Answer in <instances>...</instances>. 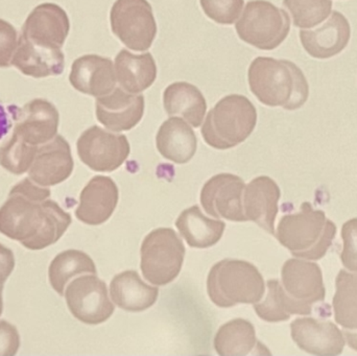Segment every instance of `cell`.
Segmentation results:
<instances>
[{"label":"cell","instance_id":"cell-12","mask_svg":"<svg viewBox=\"0 0 357 356\" xmlns=\"http://www.w3.org/2000/svg\"><path fill=\"white\" fill-rule=\"evenodd\" d=\"M245 188V182L238 176L232 173L214 176L202 188V206L208 215L215 219L247 222L243 210Z\"/></svg>","mask_w":357,"mask_h":356},{"label":"cell","instance_id":"cell-39","mask_svg":"<svg viewBox=\"0 0 357 356\" xmlns=\"http://www.w3.org/2000/svg\"><path fill=\"white\" fill-rule=\"evenodd\" d=\"M15 269L14 253L0 244V288L3 286Z\"/></svg>","mask_w":357,"mask_h":356},{"label":"cell","instance_id":"cell-29","mask_svg":"<svg viewBox=\"0 0 357 356\" xmlns=\"http://www.w3.org/2000/svg\"><path fill=\"white\" fill-rule=\"evenodd\" d=\"M259 344L255 328L245 319L231 320L224 324L214 338V348L220 356L250 355Z\"/></svg>","mask_w":357,"mask_h":356},{"label":"cell","instance_id":"cell-5","mask_svg":"<svg viewBox=\"0 0 357 356\" xmlns=\"http://www.w3.org/2000/svg\"><path fill=\"white\" fill-rule=\"evenodd\" d=\"M257 111L251 100L241 94L225 96L209 111L202 127L208 146L228 150L243 144L255 129Z\"/></svg>","mask_w":357,"mask_h":356},{"label":"cell","instance_id":"cell-4","mask_svg":"<svg viewBox=\"0 0 357 356\" xmlns=\"http://www.w3.org/2000/svg\"><path fill=\"white\" fill-rule=\"evenodd\" d=\"M207 292L216 307L229 309L239 303L259 302L266 292V286L261 274L251 263L224 259L210 270Z\"/></svg>","mask_w":357,"mask_h":356},{"label":"cell","instance_id":"cell-17","mask_svg":"<svg viewBox=\"0 0 357 356\" xmlns=\"http://www.w3.org/2000/svg\"><path fill=\"white\" fill-rule=\"evenodd\" d=\"M119 199L116 183L110 177L96 176L82 190L75 217L86 225H102L112 217Z\"/></svg>","mask_w":357,"mask_h":356},{"label":"cell","instance_id":"cell-38","mask_svg":"<svg viewBox=\"0 0 357 356\" xmlns=\"http://www.w3.org/2000/svg\"><path fill=\"white\" fill-rule=\"evenodd\" d=\"M10 194H21V196H26L36 202H43L50 198L52 192L47 187H43V186L35 183L31 178H25L12 188Z\"/></svg>","mask_w":357,"mask_h":356},{"label":"cell","instance_id":"cell-2","mask_svg":"<svg viewBox=\"0 0 357 356\" xmlns=\"http://www.w3.org/2000/svg\"><path fill=\"white\" fill-rule=\"evenodd\" d=\"M250 89L260 102L294 111L310 96V86L301 69L287 60L258 56L249 67Z\"/></svg>","mask_w":357,"mask_h":356},{"label":"cell","instance_id":"cell-3","mask_svg":"<svg viewBox=\"0 0 357 356\" xmlns=\"http://www.w3.org/2000/svg\"><path fill=\"white\" fill-rule=\"evenodd\" d=\"M337 234V226L326 219L324 211L314 210L302 203L299 212L281 217L277 227L278 242L294 256L319 261L325 256Z\"/></svg>","mask_w":357,"mask_h":356},{"label":"cell","instance_id":"cell-42","mask_svg":"<svg viewBox=\"0 0 357 356\" xmlns=\"http://www.w3.org/2000/svg\"><path fill=\"white\" fill-rule=\"evenodd\" d=\"M3 311V300H2V288H0V316Z\"/></svg>","mask_w":357,"mask_h":356},{"label":"cell","instance_id":"cell-33","mask_svg":"<svg viewBox=\"0 0 357 356\" xmlns=\"http://www.w3.org/2000/svg\"><path fill=\"white\" fill-rule=\"evenodd\" d=\"M38 148L13 134L10 139L0 148V165L13 175H22L31 169Z\"/></svg>","mask_w":357,"mask_h":356},{"label":"cell","instance_id":"cell-1","mask_svg":"<svg viewBox=\"0 0 357 356\" xmlns=\"http://www.w3.org/2000/svg\"><path fill=\"white\" fill-rule=\"evenodd\" d=\"M70 224V215L52 200L36 202L10 194L0 208V233L29 250H42L56 244Z\"/></svg>","mask_w":357,"mask_h":356},{"label":"cell","instance_id":"cell-14","mask_svg":"<svg viewBox=\"0 0 357 356\" xmlns=\"http://www.w3.org/2000/svg\"><path fill=\"white\" fill-rule=\"evenodd\" d=\"M96 117L107 129L114 132L130 131L138 125L144 114V96L131 94L121 87L96 100Z\"/></svg>","mask_w":357,"mask_h":356},{"label":"cell","instance_id":"cell-37","mask_svg":"<svg viewBox=\"0 0 357 356\" xmlns=\"http://www.w3.org/2000/svg\"><path fill=\"white\" fill-rule=\"evenodd\" d=\"M20 336L18 330L6 320L0 321V356H13L18 353Z\"/></svg>","mask_w":357,"mask_h":356},{"label":"cell","instance_id":"cell-15","mask_svg":"<svg viewBox=\"0 0 357 356\" xmlns=\"http://www.w3.org/2000/svg\"><path fill=\"white\" fill-rule=\"evenodd\" d=\"M75 167L71 148L63 136L56 135L38 148L29 177L43 187L58 185L70 177Z\"/></svg>","mask_w":357,"mask_h":356},{"label":"cell","instance_id":"cell-30","mask_svg":"<svg viewBox=\"0 0 357 356\" xmlns=\"http://www.w3.org/2000/svg\"><path fill=\"white\" fill-rule=\"evenodd\" d=\"M96 274L91 257L79 250H67L54 257L48 269V279L54 292L64 296L65 288L75 276Z\"/></svg>","mask_w":357,"mask_h":356},{"label":"cell","instance_id":"cell-31","mask_svg":"<svg viewBox=\"0 0 357 356\" xmlns=\"http://www.w3.org/2000/svg\"><path fill=\"white\" fill-rule=\"evenodd\" d=\"M335 288L333 300L335 322L345 330H357V272L341 270Z\"/></svg>","mask_w":357,"mask_h":356},{"label":"cell","instance_id":"cell-21","mask_svg":"<svg viewBox=\"0 0 357 356\" xmlns=\"http://www.w3.org/2000/svg\"><path fill=\"white\" fill-rule=\"evenodd\" d=\"M281 278L287 294L300 302L312 305L326 296L322 271L317 263L289 259L281 270Z\"/></svg>","mask_w":357,"mask_h":356},{"label":"cell","instance_id":"cell-10","mask_svg":"<svg viewBox=\"0 0 357 356\" xmlns=\"http://www.w3.org/2000/svg\"><path fill=\"white\" fill-rule=\"evenodd\" d=\"M77 155L92 171L110 173L121 167L131 153L129 140L98 125L86 130L77 142Z\"/></svg>","mask_w":357,"mask_h":356},{"label":"cell","instance_id":"cell-27","mask_svg":"<svg viewBox=\"0 0 357 356\" xmlns=\"http://www.w3.org/2000/svg\"><path fill=\"white\" fill-rule=\"evenodd\" d=\"M163 105L169 116L178 115L195 127L202 125L207 111V102L202 92L186 82L169 85L163 93Z\"/></svg>","mask_w":357,"mask_h":356},{"label":"cell","instance_id":"cell-8","mask_svg":"<svg viewBox=\"0 0 357 356\" xmlns=\"http://www.w3.org/2000/svg\"><path fill=\"white\" fill-rule=\"evenodd\" d=\"M114 35L136 52L150 49L157 35V23L148 0H116L110 12Z\"/></svg>","mask_w":357,"mask_h":356},{"label":"cell","instance_id":"cell-13","mask_svg":"<svg viewBox=\"0 0 357 356\" xmlns=\"http://www.w3.org/2000/svg\"><path fill=\"white\" fill-rule=\"evenodd\" d=\"M70 31L68 15L56 3L39 4L27 17L21 29L23 39L50 49H61Z\"/></svg>","mask_w":357,"mask_h":356},{"label":"cell","instance_id":"cell-25","mask_svg":"<svg viewBox=\"0 0 357 356\" xmlns=\"http://www.w3.org/2000/svg\"><path fill=\"white\" fill-rule=\"evenodd\" d=\"M115 72L119 85L130 93L149 89L157 79V65L152 54H134L121 49L115 58Z\"/></svg>","mask_w":357,"mask_h":356},{"label":"cell","instance_id":"cell-40","mask_svg":"<svg viewBox=\"0 0 357 356\" xmlns=\"http://www.w3.org/2000/svg\"><path fill=\"white\" fill-rule=\"evenodd\" d=\"M10 127H12V123H10V118H8L6 108L0 102V139L8 133Z\"/></svg>","mask_w":357,"mask_h":356},{"label":"cell","instance_id":"cell-23","mask_svg":"<svg viewBox=\"0 0 357 356\" xmlns=\"http://www.w3.org/2000/svg\"><path fill=\"white\" fill-rule=\"evenodd\" d=\"M113 302L123 311L139 313L156 303L159 288L142 281L136 271H126L113 278L110 284Z\"/></svg>","mask_w":357,"mask_h":356},{"label":"cell","instance_id":"cell-7","mask_svg":"<svg viewBox=\"0 0 357 356\" xmlns=\"http://www.w3.org/2000/svg\"><path fill=\"white\" fill-rule=\"evenodd\" d=\"M140 254L144 277L154 286H167L180 274L185 247L173 229L159 228L146 236Z\"/></svg>","mask_w":357,"mask_h":356},{"label":"cell","instance_id":"cell-41","mask_svg":"<svg viewBox=\"0 0 357 356\" xmlns=\"http://www.w3.org/2000/svg\"><path fill=\"white\" fill-rule=\"evenodd\" d=\"M343 334L350 348L357 351V332L356 330H346Z\"/></svg>","mask_w":357,"mask_h":356},{"label":"cell","instance_id":"cell-11","mask_svg":"<svg viewBox=\"0 0 357 356\" xmlns=\"http://www.w3.org/2000/svg\"><path fill=\"white\" fill-rule=\"evenodd\" d=\"M15 125L14 135L31 146L47 144L58 135L60 115L56 107L44 98H36L23 107L10 106Z\"/></svg>","mask_w":357,"mask_h":356},{"label":"cell","instance_id":"cell-6","mask_svg":"<svg viewBox=\"0 0 357 356\" xmlns=\"http://www.w3.org/2000/svg\"><path fill=\"white\" fill-rule=\"evenodd\" d=\"M237 35L245 43L261 50H273L283 43L291 29L287 10L266 0H252L235 25Z\"/></svg>","mask_w":357,"mask_h":356},{"label":"cell","instance_id":"cell-34","mask_svg":"<svg viewBox=\"0 0 357 356\" xmlns=\"http://www.w3.org/2000/svg\"><path fill=\"white\" fill-rule=\"evenodd\" d=\"M208 18L220 24H233L243 12L245 0H199Z\"/></svg>","mask_w":357,"mask_h":356},{"label":"cell","instance_id":"cell-24","mask_svg":"<svg viewBox=\"0 0 357 356\" xmlns=\"http://www.w3.org/2000/svg\"><path fill=\"white\" fill-rule=\"evenodd\" d=\"M156 146L167 160L185 164L195 156L197 139L186 121L178 117H169L157 133Z\"/></svg>","mask_w":357,"mask_h":356},{"label":"cell","instance_id":"cell-20","mask_svg":"<svg viewBox=\"0 0 357 356\" xmlns=\"http://www.w3.org/2000/svg\"><path fill=\"white\" fill-rule=\"evenodd\" d=\"M69 82L81 93L94 98L106 95L116 85L112 60L98 54L79 56L73 63Z\"/></svg>","mask_w":357,"mask_h":356},{"label":"cell","instance_id":"cell-18","mask_svg":"<svg viewBox=\"0 0 357 356\" xmlns=\"http://www.w3.org/2000/svg\"><path fill=\"white\" fill-rule=\"evenodd\" d=\"M304 49L319 60H326L341 54L349 43L351 27L342 13L333 10L328 20L314 29H303L299 33Z\"/></svg>","mask_w":357,"mask_h":356},{"label":"cell","instance_id":"cell-16","mask_svg":"<svg viewBox=\"0 0 357 356\" xmlns=\"http://www.w3.org/2000/svg\"><path fill=\"white\" fill-rule=\"evenodd\" d=\"M291 334L297 346L310 355H340L345 347L343 332L331 321L301 318L291 324Z\"/></svg>","mask_w":357,"mask_h":356},{"label":"cell","instance_id":"cell-28","mask_svg":"<svg viewBox=\"0 0 357 356\" xmlns=\"http://www.w3.org/2000/svg\"><path fill=\"white\" fill-rule=\"evenodd\" d=\"M268 294L261 303H255L254 309L260 319L268 323L287 321L293 315H310L312 305L291 298L282 284L276 279L268 280Z\"/></svg>","mask_w":357,"mask_h":356},{"label":"cell","instance_id":"cell-9","mask_svg":"<svg viewBox=\"0 0 357 356\" xmlns=\"http://www.w3.org/2000/svg\"><path fill=\"white\" fill-rule=\"evenodd\" d=\"M65 300L71 315L88 325H98L110 319L115 311L108 288L96 274L81 276L65 288Z\"/></svg>","mask_w":357,"mask_h":356},{"label":"cell","instance_id":"cell-26","mask_svg":"<svg viewBox=\"0 0 357 356\" xmlns=\"http://www.w3.org/2000/svg\"><path fill=\"white\" fill-rule=\"evenodd\" d=\"M176 227L189 247L207 249L220 242L226 224L220 219L205 217L195 205L181 213L176 221Z\"/></svg>","mask_w":357,"mask_h":356},{"label":"cell","instance_id":"cell-36","mask_svg":"<svg viewBox=\"0 0 357 356\" xmlns=\"http://www.w3.org/2000/svg\"><path fill=\"white\" fill-rule=\"evenodd\" d=\"M18 46V33L8 21L0 18V68L12 65L13 56Z\"/></svg>","mask_w":357,"mask_h":356},{"label":"cell","instance_id":"cell-19","mask_svg":"<svg viewBox=\"0 0 357 356\" xmlns=\"http://www.w3.org/2000/svg\"><path fill=\"white\" fill-rule=\"evenodd\" d=\"M280 196V188L272 178L260 176L252 180L243 192V210L248 221L254 222L275 235Z\"/></svg>","mask_w":357,"mask_h":356},{"label":"cell","instance_id":"cell-22","mask_svg":"<svg viewBox=\"0 0 357 356\" xmlns=\"http://www.w3.org/2000/svg\"><path fill=\"white\" fill-rule=\"evenodd\" d=\"M12 65L26 77L42 79L62 75L65 56L61 49L41 47L20 37Z\"/></svg>","mask_w":357,"mask_h":356},{"label":"cell","instance_id":"cell-32","mask_svg":"<svg viewBox=\"0 0 357 356\" xmlns=\"http://www.w3.org/2000/svg\"><path fill=\"white\" fill-rule=\"evenodd\" d=\"M283 6L291 13L294 25L300 29H312L333 13L331 0H283Z\"/></svg>","mask_w":357,"mask_h":356},{"label":"cell","instance_id":"cell-35","mask_svg":"<svg viewBox=\"0 0 357 356\" xmlns=\"http://www.w3.org/2000/svg\"><path fill=\"white\" fill-rule=\"evenodd\" d=\"M342 238L344 242L342 263L350 272H357V217L344 224Z\"/></svg>","mask_w":357,"mask_h":356}]
</instances>
